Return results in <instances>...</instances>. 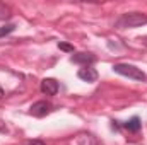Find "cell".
<instances>
[{
    "mask_svg": "<svg viewBox=\"0 0 147 145\" xmlns=\"http://www.w3.org/2000/svg\"><path fill=\"white\" fill-rule=\"evenodd\" d=\"M144 24H147V15L142 12H127L116 21V28H120V29L140 28Z\"/></svg>",
    "mask_w": 147,
    "mask_h": 145,
    "instance_id": "1",
    "label": "cell"
},
{
    "mask_svg": "<svg viewBox=\"0 0 147 145\" xmlns=\"http://www.w3.org/2000/svg\"><path fill=\"white\" fill-rule=\"evenodd\" d=\"M113 70L123 77H128V79H134V80H140L144 82L146 80V73L142 72L139 67L135 65H128V63H116L113 65Z\"/></svg>",
    "mask_w": 147,
    "mask_h": 145,
    "instance_id": "2",
    "label": "cell"
},
{
    "mask_svg": "<svg viewBox=\"0 0 147 145\" xmlns=\"http://www.w3.org/2000/svg\"><path fill=\"white\" fill-rule=\"evenodd\" d=\"M29 113H31L33 116H36V118H45L46 114L51 113V104L46 103V101H38V103H34V104L29 108Z\"/></svg>",
    "mask_w": 147,
    "mask_h": 145,
    "instance_id": "3",
    "label": "cell"
},
{
    "mask_svg": "<svg viewBox=\"0 0 147 145\" xmlns=\"http://www.w3.org/2000/svg\"><path fill=\"white\" fill-rule=\"evenodd\" d=\"M41 92L46 96H55L58 92V82L55 79H43L41 80Z\"/></svg>",
    "mask_w": 147,
    "mask_h": 145,
    "instance_id": "4",
    "label": "cell"
},
{
    "mask_svg": "<svg viewBox=\"0 0 147 145\" xmlns=\"http://www.w3.org/2000/svg\"><path fill=\"white\" fill-rule=\"evenodd\" d=\"M70 60H72L74 63H79V65H86V67H89L91 63L96 62V56H94L92 53H75V55H72Z\"/></svg>",
    "mask_w": 147,
    "mask_h": 145,
    "instance_id": "5",
    "label": "cell"
},
{
    "mask_svg": "<svg viewBox=\"0 0 147 145\" xmlns=\"http://www.w3.org/2000/svg\"><path fill=\"white\" fill-rule=\"evenodd\" d=\"M77 77L80 80H84V82H96L98 80V72L92 67H84V68H80L77 72Z\"/></svg>",
    "mask_w": 147,
    "mask_h": 145,
    "instance_id": "6",
    "label": "cell"
},
{
    "mask_svg": "<svg viewBox=\"0 0 147 145\" xmlns=\"http://www.w3.org/2000/svg\"><path fill=\"white\" fill-rule=\"evenodd\" d=\"M140 126H142V123H140V119H139L137 116H134V118H130L127 123H123V128L128 130V132H139Z\"/></svg>",
    "mask_w": 147,
    "mask_h": 145,
    "instance_id": "7",
    "label": "cell"
},
{
    "mask_svg": "<svg viewBox=\"0 0 147 145\" xmlns=\"http://www.w3.org/2000/svg\"><path fill=\"white\" fill-rule=\"evenodd\" d=\"M77 145H101L99 140L92 135H80L77 138Z\"/></svg>",
    "mask_w": 147,
    "mask_h": 145,
    "instance_id": "8",
    "label": "cell"
},
{
    "mask_svg": "<svg viewBox=\"0 0 147 145\" xmlns=\"http://www.w3.org/2000/svg\"><path fill=\"white\" fill-rule=\"evenodd\" d=\"M10 15H12L10 9H9L5 3H2V2H0V21H7Z\"/></svg>",
    "mask_w": 147,
    "mask_h": 145,
    "instance_id": "9",
    "label": "cell"
},
{
    "mask_svg": "<svg viewBox=\"0 0 147 145\" xmlns=\"http://www.w3.org/2000/svg\"><path fill=\"white\" fill-rule=\"evenodd\" d=\"M14 29H16V24H5V26H2V28H0V38L14 33Z\"/></svg>",
    "mask_w": 147,
    "mask_h": 145,
    "instance_id": "10",
    "label": "cell"
},
{
    "mask_svg": "<svg viewBox=\"0 0 147 145\" xmlns=\"http://www.w3.org/2000/svg\"><path fill=\"white\" fill-rule=\"evenodd\" d=\"M58 48L63 50V51H69V53H74V46L69 44V43H58Z\"/></svg>",
    "mask_w": 147,
    "mask_h": 145,
    "instance_id": "11",
    "label": "cell"
},
{
    "mask_svg": "<svg viewBox=\"0 0 147 145\" xmlns=\"http://www.w3.org/2000/svg\"><path fill=\"white\" fill-rule=\"evenodd\" d=\"M28 145H45L43 140H31V142H28Z\"/></svg>",
    "mask_w": 147,
    "mask_h": 145,
    "instance_id": "12",
    "label": "cell"
},
{
    "mask_svg": "<svg viewBox=\"0 0 147 145\" xmlns=\"http://www.w3.org/2000/svg\"><path fill=\"white\" fill-rule=\"evenodd\" d=\"M0 123H2V121H0ZM0 132H7V126H5V125H0Z\"/></svg>",
    "mask_w": 147,
    "mask_h": 145,
    "instance_id": "13",
    "label": "cell"
},
{
    "mask_svg": "<svg viewBox=\"0 0 147 145\" xmlns=\"http://www.w3.org/2000/svg\"><path fill=\"white\" fill-rule=\"evenodd\" d=\"M140 41H142V44H144V46H147V36L146 38H140Z\"/></svg>",
    "mask_w": 147,
    "mask_h": 145,
    "instance_id": "14",
    "label": "cell"
},
{
    "mask_svg": "<svg viewBox=\"0 0 147 145\" xmlns=\"http://www.w3.org/2000/svg\"><path fill=\"white\" fill-rule=\"evenodd\" d=\"M2 96H3V89L0 87V97H2Z\"/></svg>",
    "mask_w": 147,
    "mask_h": 145,
    "instance_id": "15",
    "label": "cell"
}]
</instances>
